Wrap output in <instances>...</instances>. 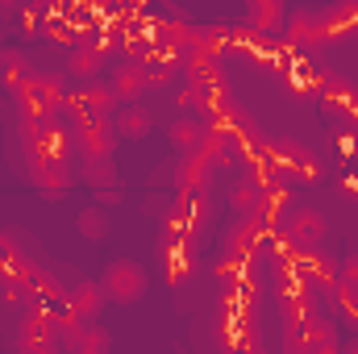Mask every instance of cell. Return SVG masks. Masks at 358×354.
Returning <instances> with one entry per match:
<instances>
[{"instance_id":"8992f818","label":"cell","mask_w":358,"mask_h":354,"mask_svg":"<svg viewBox=\"0 0 358 354\" xmlns=\"http://www.w3.org/2000/svg\"><path fill=\"white\" fill-rule=\"evenodd\" d=\"M104 292H100V279H80L67 288V300H63V313L84 321V325H96V317L104 313Z\"/></svg>"},{"instance_id":"ffe728a7","label":"cell","mask_w":358,"mask_h":354,"mask_svg":"<svg viewBox=\"0 0 358 354\" xmlns=\"http://www.w3.org/2000/svg\"><path fill=\"white\" fill-rule=\"evenodd\" d=\"M176 59H167V55H155V59H146L142 63V76H146V88L155 84V88H163V84H171V76H176V67H171Z\"/></svg>"},{"instance_id":"d4e9b609","label":"cell","mask_w":358,"mask_h":354,"mask_svg":"<svg viewBox=\"0 0 358 354\" xmlns=\"http://www.w3.org/2000/svg\"><path fill=\"white\" fill-rule=\"evenodd\" d=\"M96 200H100V208L104 204H117L121 200V187H104V192H96Z\"/></svg>"},{"instance_id":"4dcf8cb0","label":"cell","mask_w":358,"mask_h":354,"mask_svg":"<svg viewBox=\"0 0 358 354\" xmlns=\"http://www.w3.org/2000/svg\"><path fill=\"white\" fill-rule=\"evenodd\" d=\"M255 354H263V351H255Z\"/></svg>"},{"instance_id":"5bb4252c","label":"cell","mask_w":358,"mask_h":354,"mask_svg":"<svg viewBox=\"0 0 358 354\" xmlns=\"http://www.w3.org/2000/svg\"><path fill=\"white\" fill-rule=\"evenodd\" d=\"M29 183L46 196H63L71 187V167L67 163H34L29 167Z\"/></svg>"},{"instance_id":"83f0119b","label":"cell","mask_w":358,"mask_h":354,"mask_svg":"<svg viewBox=\"0 0 358 354\" xmlns=\"http://www.w3.org/2000/svg\"><path fill=\"white\" fill-rule=\"evenodd\" d=\"M4 288H8V275H4V267H0V296H4Z\"/></svg>"},{"instance_id":"ac0fdd59","label":"cell","mask_w":358,"mask_h":354,"mask_svg":"<svg viewBox=\"0 0 358 354\" xmlns=\"http://www.w3.org/2000/svg\"><path fill=\"white\" fill-rule=\"evenodd\" d=\"M321 96H325V113L329 117H358V92L350 84H329Z\"/></svg>"},{"instance_id":"4316f807","label":"cell","mask_w":358,"mask_h":354,"mask_svg":"<svg viewBox=\"0 0 358 354\" xmlns=\"http://www.w3.org/2000/svg\"><path fill=\"white\" fill-rule=\"evenodd\" d=\"M342 354H358V334H350V338L342 342Z\"/></svg>"},{"instance_id":"7a4b0ae2","label":"cell","mask_w":358,"mask_h":354,"mask_svg":"<svg viewBox=\"0 0 358 354\" xmlns=\"http://www.w3.org/2000/svg\"><path fill=\"white\" fill-rule=\"evenodd\" d=\"M325 234H329V225H325V217L313 213V208H296V213H287V221H283V246H287L296 259L325 250Z\"/></svg>"},{"instance_id":"d6986e66","label":"cell","mask_w":358,"mask_h":354,"mask_svg":"<svg viewBox=\"0 0 358 354\" xmlns=\"http://www.w3.org/2000/svg\"><path fill=\"white\" fill-rule=\"evenodd\" d=\"M76 229H80L88 242H100V238H108L113 221H108V213H104L100 204H92V208H80V217H76Z\"/></svg>"},{"instance_id":"5b68a950","label":"cell","mask_w":358,"mask_h":354,"mask_svg":"<svg viewBox=\"0 0 358 354\" xmlns=\"http://www.w3.org/2000/svg\"><path fill=\"white\" fill-rule=\"evenodd\" d=\"M159 259H163V267H167L171 288L183 283V279L192 275V267H196V238H187V234H163Z\"/></svg>"},{"instance_id":"44dd1931","label":"cell","mask_w":358,"mask_h":354,"mask_svg":"<svg viewBox=\"0 0 358 354\" xmlns=\"http://www.w3.org/2000/svg\"><path fill=\"white\" fill-rule=\"evenodd\" d=\"M8 354H63V346H59V342L29 338V334H13V338H8Z\"/></svg>"},{"instance_id":"7402d4cb","label":"cell","mask_w":358,"mask_h":354,"mask_svg":"<svg viewBox=\"0 0 358 354\" xmlns=\"http://www.w3.org/2000/svg\"><path fill=\"white\" fill-rule=\"evenodd\" d=\"M84 179H88V187H96V192L117 187V167H113V159H104V163H84Z\"/></svg>"},{"instance_id":"277c9868","label":"cell","mask_w":358,"mask_h":354,"mask_svg":"<svg viewBox=\"0 0 358 354\" xmlns=\"http://www.w3.org/2000/svg\"><path fill=\"white\" fill-rule=\"evenodd\" d=\"M263 242H267V225L238 217V221L225 229V238H221V255L234 259V263H255L259 250H263Z\"/></svg>"},{"instance_id":"4fadbf2b","label":"cell","mask_w":358,"mask_h":354,"mask_svg":"<svg viewBox=\"0 0 358 354\" xmlns=\"http://www.w3.org/2000/svg\"><path fill=\"white\" fill-rule=\"evenodd\" d=\"M17 334L42 338V342H59V334H63V313H50L46 304L25 309V317H21V330H17Z\"/></svg>"},{"instance_id":"f546056e","label":"cell","mask_w":358,"mask_h":354,"mask_svg":"<svg viewBox=\"0 0 358 354\" xmlns=\"http://www.w3.org/2000/svg\"><path fill=\"white\" fill-rule=\"evenodd\" d=\"M0 104H4V92H0Z\"/></svg>"},{"instance_id":"3957f363","label":"cell","mask_w":358,"mask_h":354,"mask_svg":"<svg viewBox=\"0 0 358 354\" xmlns=\"http://www.w3.org/2000/svg\"><path fill=\"white\" fill-rule=\"evenodd\" d=\"M71 146L80 150L84 163H104L117 150V129L113 117H84L80 125H71Z\"/></svg>"},{"instance_id":"30bf717a","label":"cell","mask_w":358,"mask_h":354,"mask_svg":"<svg viewBox=\"0 0 358 354\" xmlns=\"http://www.w3.org/2000/svg\"><path fill=\"white\" fill-rule=\"evenodd\" d=\"M287 38H292L296 46H317V42H325V38H329L325 17L313 13V8H296L292 21H287Z\"/></svg>"},{"instance_id":"ba28073f","label":"cell","mask_w":358,"mask_h":354,"mask_svg":"<svg viewBox=\"0 0 358 354\" xmlns=\"http://www.w3.org/2000/svg\"><path fill=\"white\" fill-rule=\"evenodd\" d=\"M204 138H208V125L200 117H176L167 125V142H171V150H176L179 159H196L200 146H204Z\"/></svg>"},{"instance_id":"f1b7e54d","label":"cell","mask_w":358,"mask_h":354,"mask_svg":"<svg viewBox=\"0 0 358 354\" xmlns=\"http://www.w3.org/2000/svg\"><path fill=\"white\" fill-rule=\"evenodd\" d=\"M92 354H113V351H92Z\"/></svg>"},{"instance_id":"9a60e30c","label":"cell","mask_w":358,"mask_h":354,"mask_svg":"<svg viewBox=\"0 0 358 354\" xmlns=\"http://www.w3.org/2000/svg\"><path fill=\"white\" fill-rule=\"evenodd\" d=\"M108 88H113L117 100H138V96L146 92V76H142V67H138V63H125V67H113Z\"/></svg>"},{"instance_id":"cb8c5ba5","label":"cell","mask_w":358,"mask_h":354,"mask_svg":"<svg viewBox=\"0 0 358 354\" xmlns=\"http://www.w3.org/2000/svg\"><path fill=\"white\" fill-rule=\"evenodd\" d=\"M279 354H313V346H308V338H304L300 330H287V338H283Z\"/></svg>"},{"instance_id":"484cf974","label":"cell","mask_w":358,"mask_h":354,"mask_svg":"<svg viewBox=\"0 0 358 354\" xmlns=\"http://www.w3.org/2000/svg\"><path fill=\"white\" fill-rule=\"evenodd\" d=\"M313 354H342V342H325V346H313Z\"/></svg>"},{"instance_id":"52a82bcc","label":"cell","mask_w":358,"mask_h":354,"mask_svg":"<svg viewBox=\"0 0 358 354\" xmlns=\"http://www.w3.org/2000/svg\"><path fill=\"white\" fill-rule=\"evenodd\" d=\"M279 313H283L287 330H300L308 321V313H317V300H313V292L304 283L287 279V283H279Z\"/></svg>"},{"instance_id":"7c38bea8","label":"cell","mask_w":358,"mask_h":354,"mask_svg":"<svg viewBox=\"0 0 358 354\" xmlns=\"http://www.w3.org/2000/svg\"><path fill=\"white\" fill-rule=\"evenodd\" d=\"M283 21H287V8L279 0H255V4H246V29L250 34H263V38L279 34Z\"/></svg>"},{"instance_id":"2e32d148","label":"cell","mask_w":358,"mask_h":354,"mask_svg":"<svg viewBox=\"0 0 358 354\" xmlns=\"http://www.w3.org/2000/svg\"><path fill=\"white\" fill-rule=\"evenodd\" d=\"M113 129H117V138H146V134L155 129V121H150V113H146L142 104H125V108L117 113Z\"/></svg>"},{"instance_id":"8fae6325","label":"cell","mask_w":358,"mask_h":354,"mask_svg":"<svg viewBox=\"0 0 358 354\" xmlns=\"http://www.w3.org/2000/svg\"><path fill=\"white\" fill-rule=\"evenodd\" d=\"M263 200H267V187H263L255 176L238 179V183L229 187V204H234V213H238V217H246V221H259Z\"/></svg>"},{"instance_id":"6da1fadb","label":"cell","mask_w":358,"mask_h":354,"mask_svg":"<svg viewBox=\"0 0 358 354\" xmlns=\"http://www.w3.org/2000/svg\"><path fill=\"white\" fill-rule=\"evenodd\" d=\"M146 288H150V275H146L142 263H134V259H108L104 263V275H100L104 300H113V304H138L146 296Z\"/></svg>"},{"instance_id":"9c48e42d","label":"cell","mask_w":358,"mask_h":354,"mask_svg":"<svg viewBox=\"0 0 358 354\" xmlns=\"http://www.w3.org/2000/svg\"><path fill=\"white\" fill-rule=\"evenodd\" d=\"M104 59H108V46H104V42H80V46H71V55H67V76H76L80 84H92V80L100 76Z\"/></svg>"},{"instance_id":"603a6c76","label":"cell","mask_w":358,"mask_h":354,"mask_svg":"<svg viewBox=\"0 0 358 354\" xmlns=\"http://www.w3.org/2000/svg\"><path fill=\"white\" fill-rule=\"evenodd\" d=\"M338 283H342V288H350V292H358V255L338 259Z\"/></svg>"},{"instance_id":"e0dca14e","label":"cell","mask_w":358,"mask_h":354,"mask_svg":"<svg viewBox=\"0 0 358 354\" xmlns=\"http://www.w3.org/2000/svg\"><path fill=\"white\" fill-rule=\"evenodd\" d=\"M300 334L308 338V346H325V342H342L338 338V317L334 313H308V321L300 325Z\"/></svg>"}]
</instances>
